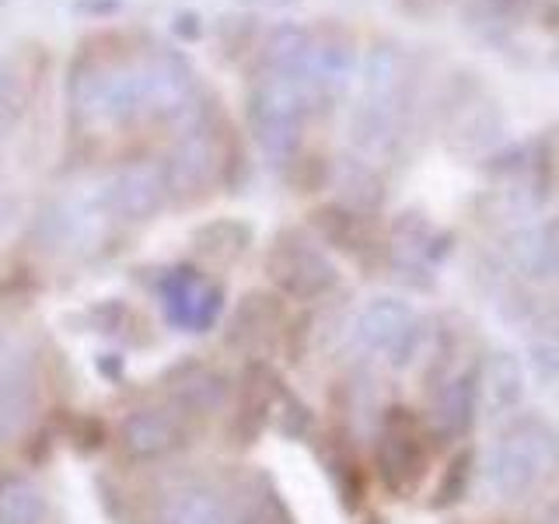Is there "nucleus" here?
I'll use <instances>...</instances> for the list:
<instances>
[{
  "instance_id": "nucleus-8",
  "label": "nucleus",
  "mask_w": 559,
  "mask_h": 524,
  "mask_svg": "<svg viewBox=\"0 0 559 524\" xmlns=\"http://www.w3.org/2000/svg\"><path fill=\"white\" fill-rule=\"evenodd\" d=\"M25 105V92H22V81L14 78V70L0 63V122L14 119L22 112Z\"/></svg>"
},
{
  "instance_id": "nucleus-7",
  "label": "nucleus",
  "mask_w": 559,
  "mask_h": 524,
  "mask_svg": "<svg viewBox=\"0 0 559 524\" xmlns=\"http://www.w3.org/2000/svg\"><path fill=\"white\" fill-rule=\"evenodd\" d=\"M162 524H224V511L206 493H182L165 507Z\"/></svg>"
},
{
  "instance_id": "nucleus-9",
  "label": "nucleus",
  "mask_w": 559,
  "mask_h": 524,
  "mask_svg": "<svg viewBox=\"0 0 559 524\" xmlns=\"http://www.w3.org/2000/svg\"><path fill=\"white\" fill-rule=\"evenodd\" d=\"M245 524H290V514L284 511V507H280V500L266 497L262 503L252 507V514L245 517Z\"/></svg>"
},
{
  "instance_id": "nucleus-1",
  "label": "nucleus",
  "mask_w": 559,
  "mask_h": 524,
  "mask_svg": "<svg viewBox=\"0 0 559 524\" xmlns=\"http://www.w3.org/2000/svg\"><path fill=\"white\" fill-rule=\"evenodd\" d=\"M168 171L165 162H133L105 189V206L122 221H147L168 200Z\"/></svg>"
},
{
  "instance_id": "nucleus-10",
  "label": "nucleus",
  "mask_w": 559,
  "mask_h": 524,
  "mask_svg": "<svg viewBox=\"0 0 559 524\" xmlns=\"http://www.w3.org/2000/svg\"><path fill=\"white\" fill-rule=\"evenodd\" d=\"M74 11L92 17H112L122 11V0H74Z\"/></svg>"
},
{
  "instance_id": "nucleus-6",
  "label": "nucleus",
  "mask_w": 559,
  "mask_h": 524,
  "mask_svg": "<svg viewBox=\"0 0 559 524\" xmlns=\"http://www.w3.org/2000/svg\"><path fill=\"white\" fill-rule=\"evenodd\" d=\"M46 514L43 493L25 479L0 486V524H39Z\"/></svg>"
},
{
  "instance_id": "nucleus-4",
  "label": "nucleus",
  "mask_w": 559,
  "mask_h": 524,
  "mask_svg": "<svg viewBox=\"0 0 559 524\" xmlns=\"http://www.w3.org/2000/svg\"><path fill=\"white\" fill-rule=\"evenodd\" d=\"M182 441V427L175 424V416L144 409L133 413L127 424H122V448H127L133 458H157V454H168L171 448H179Z\"/></svg>"
},
{
  "instance_id": "nucleus-2",
  "label": "nucleus",
  "mask_w": 559,
  "mask_h": 524,
  "mask_svg": "<svg viewBox=\"0 0 559 524\" xmlns=\"http://www.w3.org/2000/svg\"><path fill=\"white\" fill-rule=\"evenodd\" d=\"M217 168V151H214V136L206 130L192 127L182 133L179 147L171 151V157L165 162L168 171V189L171 192H192L210 182V175Z\"/></svg>"
},
{
  "instance_id": "nucleus-11",
  "label": "nucleus",
  "mask_w": 559,
  "mask_h": 524,
  "mask_svg": "<svg viewBox=\"0 0 559 524\" xmlns=\"http://www.w3.org/2000/svg\"><path fill=\"white\" fill-rule=\"evenodd\" d=\"M175 35H182V39H197V35L203 32V25H197V14H189L182 11L179 17H175V25H171Z\"/></svg>"
},
{
  "instance_id": "nucleus-3",
  "label": "nucleus",
  "mask_w": 559,
  "mask_h": 524,
  "mask_svg": "<svg viewBox=\"0 0 559 524\" xmlns=\"http://www.w3.org/2000/svg\"><path fill=\"white\" fill-rule=\"evenodd\" d=\"M270 270L290 294H319L332 279V270L301 241H280Z\"/></svg>"
},
{
  "instance_id": "nucleus-5",
  "label": "nucleus",
  "mask_w": 559,
  "mask_h": 524,
  "mask_svg": "<svg viewBox=\"0 0 559 524\" xmlns=\"http://www.w3.org/2000/svg\"><path fill=\"white\" fill-rule=\"evenodd\" d=\"M165 297H168V311L175 322L182 325H200L206 322L210 314L217 308V290H206L200 284V276L192 270H179L165 287Z\"/></svg>"
}]
</instances>
